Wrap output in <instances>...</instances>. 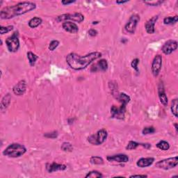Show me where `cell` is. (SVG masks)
Returning a JSON list of instances; mask_svg holds the SVG:
<instances>
[{"instance_id": "cell-1", "label": "cell", "mask_w": 178, "mask_h": 178, "mask_svg": "<svg viewBox=\"0 0 178 178\" xmlns=\"http://www.w3.org/2000/svg\"><path fill=\"white\" fill-rule=\"evenodd\" d=\"M102 54L99 51L89 53L85 56H80L76 53H70L66 56V63L70 68L75 70H84L92 62L100 59Z\"/></svg>"}, {"instance_id": "cell-2", "label": "cell", "mask_w": 178, "mask_h": 178, "mask_svg": "<svg viewBox=\"0 0 178 178\" xmlns=\"http://www.w3.org/2000/svg\"><path fill=\"white\" fill-rule=\"evenodd\" d=\"M36 4L31 2H22L13 6L4 7L0 12V18L2 20H9L27 13L36 9Z\"/></svg>"}, {"instance_id": "cell-3", "label": "cell", "mask_w": 178, "mask_h": 178, "mask_svg": "<svg viewBox=\"0 0 178 178\" xmlns=\"http://www.w3.org/2000/svg\"><path fill=\"white\" fill-rule=\"evenodd\" d=\"M26 152L27 148L23 145L19 143H12L3 151V154L8 157L18 158L22 156Z\"/></svg>"}, {"instance_id": "cell-4", "label": "cell", "mask_w": 178, "mask_h": 178, "mask_svg": "<svg viewBox=\"0 0 178 178\" xmlns=\"http://www.w3.org/2000/svg\"><path fill=\"white\" fill-rule=\"evenodd\" d=\"M6 45L10 52H16L20 48L19 32L16 31L6 40Z\"/></svg>"}, {"instance_id": "cell-5", "label": "cell", "mask_w": 178, "mask_h": 178, "mask_svg": "<svg viewBox=\"0 0 178 178\" xmlns=\"http://www.w3.org/2000/svg\"><path fill=\"white\" fill-rule=\"evenodd\" d=\"M108 136L107 131L104 129L99 130L96 134L91 135L88 138V141L93 145H100L104 143Z\"/></svg>"}, {"instance_id": "cell-6", "label": "cell", "mask_w": 178, "mask_h": 178, "mask_svg": "<svg viewBox=\"0 0 178 178\" xmlns=\"http://www.w3.org/2000/svg\"><path fill=\"white\" fill-rule=\"evenodd\" d=\"M178 164V158L177 156L170 157L168 159L159 161L156 163L155 166L158 168L163 170H170V169L176 167Z\"/></svg>"}, {"instance_id": "cell-7", "label": "cell", "mask_w": 178, "mask_h": 178, "mask_svg": "<svg viewBox=\"0 0 178 178\" xmlns=\"http://www.w3.org/2000/svg\"><path fill=\"white\" fill-rule=\"evenodd\" d=\"M58 22H66L67 20H73L77 22H82L84 20V16L79 13H75L73 14H63L57 17Z\"/></svg>"}, {"instance_id": "cell-8", "label": "cell", "mask_w": 178, "mask_h": 178, "mask_svg": "<svg viewBox=\"0 0 178 178\" xmlns=\"http://www.w3.org/2000/svg\"><path fill=\"white\" fill-rule=\"evenodd\" d=\"M140 16L137 14H134V15L131 16L130 18L129 19V21L125 26V30L130 33H134L138 23L140 21Z\"/></svg>"}, {"instance_id": "cell-9", "label": "cell", "mask_w": 178, "mask_h": 178, "mask_svg": "<svg viewBox=\"0 0 178 178\" xmlns=\"http://www.w3.org/2000/svg\"><path fill=\"white\" fill-rule=\"evenodd\" d=\"M126 112V105H121L120 107H117L116 105H113L111 107V118L116 119H124Z\"/></svg>"}, {"instance_id": "cell-10", "label": "cell", "mask_w": 178, "mask_h": 178, "mask_svg": "<svg viewBox=\"0 0 178 178\" xmlns=\"http://www.w3.org/2000/svg\"><path fill=\"white\" fill-rule=\"evenodd\" d=\"M162 66V56L158 54L154 56V58L152 63L151 70L153 74L154 77H157L159 75Z\"/></svg>"}, {"instance_id": "cell-11", "label": "cell", "mask_w": 178, "mask_h": 178, "mask_svg": "<svg viewBox=\"0 0 178 178\" xmlns=\"http://www.w3.org/2000/svg\"><path fill=\"white\" fill-rule=\"evenodd\" d=\"M177 48V42L176 41H173V40H170L166 42L164 45L162 46V50L163 54H166V55H169L173 51L176 50Z\"/></svg>"}, {"instance_id": "cell-12", "label": "cell", "mask_w": 178, "mask_h": 178, "mask_svg": "<svg viewBox=\"0 0 178 178\" xmlns=\"http://www.w3.org/2000/svg\"><path fill=\"white\" fill-rule=\"evenodd\" d=\"M26 89H27V83L24 80H21L18 84L14 86L13 88V92L16 96H20L24 94Z\"/></svg>"}, {"instance_id": "cell-13", "label": "cell", "mask_w": 178, "mask_h": 178, "mask_svg": "<svg viewBox=\"0 0 178 178\" xmlns=\"http://www.w3.org/2000/svg\"><path fill=\"white\" fill-rule=\"evenodd\" d=\"M158 96H159V97L160 102L162 103L164 107H166V106L168 105V100L167 96H166V94L164 87H163V84L162 82H160L159 84V87H158Z\"/></svg>"}, {"instance_id": "cell-14", "label": "cell", "mask_w": 178, "mask_h": 178, "mask_svg": "<svg viewBox=\"0 0 178 178\" xmlns=\"http://www.w3.org/2000/svg\"><path fill=\"white\" fill-rule=\"evenodd\" d=\"M108 63L107 60L105 59H101L100 61L97 63L96 64L93 65L91 68V71L93 73H96L97 71H106L108 69Z\"/></svg>"}, {"instance_id": "cell-15", "label": "cell", "mask_w": 178, "mask_h": 178, "mask_svg": "<svg viewBox=\"0 0 178 178\" xmlns=\"http://www.w3.org/2000/svg\"><path fill=\"white\" fill-rule=\"evenodd\" d=\"M67 168V166L64 164H59L56 162L52 163H47L46 164V170L49 173H53V172L58 171H64Z\"/></svg>"}, {"instance_id": "cell-16", "label": "cell", "mask_w": 178, "mask_h": 178, "mask_svg": "<svg viewBox=\"0 0 178 178\" xmlns=\"http://www.w3.org/2000/svg\"><path fill=\"white\" fill-rule=\"evenodd\" d=\"M158 18H159V16H153V18L148 20L147 22L145 23V28L148 33L153 34L154 33V31H155L154 30V25H155V23L157 22Z\"/></svg>"}, {"instance_id": "cell-17", "label": "cell", "mask_w": 178, "mask_h": 178, "mask_svg": "<svg viewBox=\"0 0 178 178\" xmlns=\"http://www.w3.org/2000/svg\"><path fill=\"white\" fill-rule=\"evenodd\" d=\"M107 159L109 162H115L117 163H127L129 162V157L126 154H120L113 156H108Z\"/></svg>"}, {"instance_id": "cell-18", "label": "cell", "mask_w": 178, "mask_h": 178, "mask_svg": "<svg viewBox=\"0 0 178 178\" xmlns=\"http://www.w3.org/2000/svg\"><path fill=\"white\" fill-rule=\"evenodd\" d=\"M62 27L65 31L71 33H77L79 31L77 25L73 22H64L62 24Z\"/></svg>"}, {"instance_id": "cell-19", "label": "cell", "mask_w": 178, "mask_h": 178, "mask_svg": "<svg viewBox=\"0 0 178 178\" xmlns=\"http://www.w3.org/2000/svg\"><path fill=\"white\" fill-rule=\"evenodd\" d=\"M154 162V159L153 157L140 158L137 161L136 165L140 168H145L151 166Z\"/></svg>"}, {"instance_id": "cell-20", "label": "cell", "mask_w": 178, "mask_h": 178, "mask_svg": "<svg viewBox=\"0 0 178 178\" xmlns=\"http://www.w3.org/2000/svg\"><path fill=\"white\" fill-rule=\"evenodd\" d=\"M140 145H141L143 148H145L147 149L151 148V145L149 144V143H139L133 141V140H131V141L128 143L127 145L126 146V149L128 150H135L138 146H140Z\"/></svg>"}, {"instance_id": "cell-21", "label": "cell", "mask_w": 178, "mask_h": 178, "mask_svg": "<svg viewBox=\"0 0 178 178\" xmlns=\"http://www.w3.org/2000/svg\"><path fill=\"white\" fill-rule=\"evenodd\" d=\"M118 101L121 103V105H126L127 106V105L128 104L129 102H130V97L128 96V95H127L126 93H119L118 95V97L116 98Z\"/></svg>"}, {"instance_id": "cell-22", "label": "cell", "mask_w": 178, "mask_h": 178, "mask_svg": "<svg viewBox=\"0 0 178 178\" xmlns=\"http://www.w3.org/2000/svg\"><path fill=\"white\" fill-rule=\"evenodd\" d=\"M11 100V96L9 93L6 95V96L3 97L1 102V110L3 111L4 109H7V107L9 106L10 102Z\"/></svg>"}, {"instance_id": "cell-23", "label": "cell", "mask_w": 178, "mask_h": 178, "mask_svg": "<svg viewBox=\"0 0 178 178\" xmlns=\"http://www.w3.org/2000/svg\"><path fill=\"white\" fill-rule=\"evenodd\" d=\"M42 22V19L38 17H34V18H31L29 21V26L31 28H36L37 27L41 24Z\"/></svg>"}, {"instance_id": "cell-24", "label": "cell", "mask_w": 178, "mask_h": 178, "mask_svg": "<svg viewBox=\"0 0 178 178\" xmlns=\"http://www.w3.org/2000/svg\"><path fill=\"white\" fill-rule=\"evenodd\" d=\"M27 58L31 66H33L36 64V60L38 59V56L33 52H31V51H29V52H27Z\"/></svg>"}, {"instance_id": "cell-25", "label": "cell", "mask_w": 178, "mask_h": 178, "mask_svg": "<svg viewBox=\"0 0 178 178\" xmlns=\"http://www.w3.org/2000/svg\"><path fill=\"white\" fill-rule=\"evenodd\" d=\"M178 21V16H175L173 17L172 16H169V17H166L164 19H163V23L165 24H176V22Z\"/></svg>"}, {"instance_id": "cell-26", "label": "cell", "mask_w": 178, "mask_h": 178, "mask_svg": "<svg viewBox=\"0 0 178 178\" xmlns=\"http://www.w3.org/2000/svg\"><path fill=\"white\" fill-rule=\"evenodd\" d=\"M157 147L162 150H168L170 148V144L165 140H161L156 145Z\"/></svg>"}, {"instance_id": "cell-27", "label": "cell", "mask_w": 178, "mask_h": 178, "mask_svg": "<svg viewBox=\"0 0 178 178\" xmlns=\"http://www.w3.org/2000/svg\"><path fill=\"white\" fill-rule=\"evenodd\" d=\"M90 162L92 164L96 165H102L104 163V160L102 157H97V156H93L90 159Z\"/></svg>"}, {"instance_id": "cell-28", "label": "cell", "mask_w": 178, "mask_h": 178, "mask_svg": "<svg viewBox=\"0 0 178 178\" xmlns=\"http://www.w3.org/2000/svg\"><path fill=\"white\" fill-rule=\"evenodd\" d=\"M177 106H178V100L177 99H174L172 101L171 109L172 113L174 115L175 117H177Z\"/></svg>"}, {"instance_id": "cell-29", "label": "cell", "mask_w": 178, "mask_h": 178, "mask_svg": "<svg viewBox=\"0 0 178 178\" xmlns=\"http://www.w3.org/2000/svg\"><path fill=\"white\" fill-rule=\"evenodd\" d=\"M103 176L101 173L100 172L97 171H92L88 172V173L87 174V176H85V177H92V178H96V177H102Z\"/></svg>"}, {"instance_id": "cell-30", "label": "cell", "mask_w": 178, "mask_h": 178, "mask_svg": "<svg viewBox=\"0 0 178 178\" xmlns=\"http://www.w3.org/2000/svg\"><path fill=\"white\" fill-rule=\"evenodd\" d=\"M61 150L64 152H72L73 150V145L71 144L70 143L68 142H64L61 145Z\"/></svg>"}, {"instance_id": "cell-31", "label": "cell", "mask_w": 178, "mask_h": 178, "mask_svg": "<svg viewBox=\"0 0 178 178\" xmlns=\"http://www.w3.org/2000/svg\"><path fill=\"white\" fill-rule=\"evenodd\" d=\"M14 27L13 26H7V27H3L1 26L0 27V33H1L2 35L4 33H7L8 32H10L11 31H12Z\"/></svg>"}, {"instance_id": "cell-32", "label": "cell", "mask_w": 178, "mask_h": 178, "mask_svg": "<svg viewBox=\"0 0 178 178\" xmlns=\"http://www.w3.org/2000/svg\"><path fill=\"white\" fill-rule=\"evenodd\" d=\"M59 45V41L57 40H54V41H51L50 45H49V50L50 51H54L55 49L58 47Z\"/></svg>"}, {"instance_id": "cell-33", "label": "cell", "mask_w": 178, "mask_h": 178, "mask_svg": "<svg viewBox=\"0 0 178 178\" xmlns=\"http://www.w3.org/2000/svg\"><path fill=\"white\" fill-rule=\"evenodd\" d=\"M155 131V130L153 127H145L142 131L143 134L147 135L150 134H153Z\"/></svg>"}, {"instance_id": "cell-34", "label": "cell", "mask_w": 178, "mask_h": 178, "mask_svg": "<svg viewBox=\"0 0 178 178\" xmlns=\"http://www.w3.org/2000/svg\"><path fill=\"white\" fill-rule=\"evenodd\" d=\"M164 2L163 1H151V2H143V3H145L148 6H152V7H158L160 4H163Z\"/></svg>"}, {"instance_id": "cell-35", "label": "cell", "mask_w": 178, "mask_h": 178, "mask_svg": "<svg viewBox=\"0 0 178 178\" xmlns=\"http://www.w3.org/2000/svg\"><path fill=\"white\" fill-rule=\"evenodd\" d=\"M139 64V59H134L131 63V66L136 70L137 73L139 72V68H138V64Z\"/></svg>"}, {"instance_id": "cell-36", "label": "cell", "mask_w": 178, "mask_h": 178, "mask_svg": "<svg viewBox=\"0 0 178 178\" xmlns=\"http://www.w3.org/2000/svg\"><path fill=\"white\" fill-rule=\"evenodd\" d=\"M58 131H54L53 132L51 133H46L44 134V136L47 138H50V139H55L57 136H58Z\"/></svg>"}, {"instance_id": "cell-37", "label": "cell", "mask_w": 178, "mask_h": 178, "mask_svg": "<svg viewBox=\"0 0 178 178\" xmlns=\"http://www.w3.org/2000/svg\"><path fill=\"white\" fill-rule=\"evenodd\" d=\"M97 30L96 29H90L88 31V34H89V36H91L92 37H94V36H96L97 35Z\"/></svg>"}, {"instance_id": "cell-38", "label": "cell", "mask_w": 178, "mask_h": 178, "mask_svg": "<svg viewBox=\"0 0 178 178\" xmlns=\"http://www.w3.org/2000/svg\"><path fill=\"white\" fill-rule=\"evenodd\" d=\"M76 1H73V0H71V1H62L61 3L64 5H68V4H73V3H74Z\"/></svg>"}, {"instance_id": "cell-39", "label": "cell", "mask_w": 178, "mask_h": 178, "mask_svg": "<svg viewBox=\"0 0 178 178\" xmlns=\"http://www.w3.org/2000/svg\"><path fill=\"white\" fill-rule=\"evenodd\" d=\"M148 177L147 176H145V175H133V176H131L130 177Z\"/></svg>"}, {"instance_id": "cell-40", "label": "cell", "mask_w": 178, "mask_h": 178, "mask_svg": "<svg viewBox=\"0 0 178 178\" xmlns=\"http://www.w3.org/2000/svg\"><path fill=\"white\" fill-rule=\"evenodd\" d=\"M128 2V1H116V4H123L125 3Z\"/></svg>"}, {"instance_id": "cell-41", "label": "cell", "mask_w": 178, "mask_h": 178, "mask_svg": "<svg viewBox=\"0 0 178 178\" xmlns=\"http://www.w3.org/2000/svg\"><path fill=\"white\" fill-rule=\"evenodd\" d=\"M174 125H175V127H176V131H177H177H178V130H177V123H176V124H175Z\"/></svg>"}]
</instances>
